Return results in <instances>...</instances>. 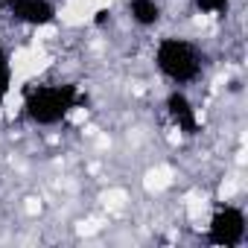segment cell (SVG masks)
Returning <instances> with one entry per match:
<instances>
[{
	"mask_svg": "<svg viewBox=\"0 0 248 248\" xmlns=\"http://www.w3.org/2000/svg\"><path fill=\"white\" fill-rule=\"evenodd\" d=\"M82 105V91L73 82H38L27 88L21 114L35 129H56L73 117V111Z\"/></svg>",
	"mask_w": 248,
	"mask_h": 248,
	"instance_id": "6da1fadb",
	"label": "cell"
},
{
	"mask_svg": "<svg viewBox=\"0 0 248 248\" xmlns=\"http://www.w3.org/2000/svg\"><path fill=\"white\" fill-rule=\"evenodd\" d=\"M152 64L170 88H190L207 70V53L184 35H164L152 50Z\"/></svg>",
	"mask_w": 248,
	"mask_h": 248,
	"instance_id": "7a4b0ae2",
	"label": "cell"
},
{
	"mask_svg": "<svg viewBox=\"0 0 248 248\" xmlns=\"http://www.w3.org/2000/svg\"><path fill=\"white\" fill-rule=\"evenodd\" d=\"M248 239V213L242 204L219 202L207 219L204 242L213 248H242Z\"/></svg>",
	"mask_w": 248,
	"mask_h": 248,
	"instance_id": "3957f363",
	"label": "cell"
},
{
	"mask_svg": "<svg viewBox=\"0 0 248 248\" xmlns=\"http://www.w3.org/2000/svg\"><path fill=\"white\" fill-rule=\"evenodd\" d=\"M164 111H167L170 123H172L181 135H187V138L199 135L202 120H199V108L193 105L187 88H170L167 96H164Z\"/></svg>",
	"mask_w": 248,
	"mask_h": 248,
	"instance_id": "277c9868",
	"label": "cell"
},
{
	"mask_svg": "<svg viewBox=\"0 0 248 248\" xmlns=\"http://www.w3.org/2000/svg\"><path fill=\"white\" fill-rule=\"evenodd\" d=\"M6 15L21 27L44 30L59 21V6L53 0H15V3L6 6Z\"/></svg>",
	"mask_w": 248,
	"mask_h": 248,
	"instance_id": "5b68a950",
	"label": "cell"
},
{
	"mask_svg": "<svg viewBox=\"0 0 248 248\" xmlns=\"http://www.w3.org/2000/svg\"><path fill=\"white\" fill-rule=\"evenodd\" d=\"M129 18L135 27L140 30H155L164 18V9H161V0H129Z\"/></svg>",
	"mask_w": 248,
	"mask_h": 248,
	"instance_id": "8992f818",
	"label": "cell"
},
{
	"mask_svg": "<svg viewBox=\"0 0 248 248\" xmlns=\"http://www.w3.org/2000/svg\"><path fill=\"white\" fill-rule=\"evenodd\" d=\"M12 85H15V64L6 44L0 41V102H6V96L12 93Z\"/></svg>",
	"mask_w": 248,
	"mask_h": 248,
	"instance_id": "52a82bcc",
	"label": "cell"
},
{
	"mask_svg": "<svg viewBox=\"0 0 248 248\" xmlns=\"http://www.w3.org/2000/svg\"><path fill=\"white\" fill-rule=\"evenodd\" d=\"M231 3L233 0H193V9L207 18H225L231 12Z\"/></svg>",
	"mask_w": 248,
	"mask_h": 248,
	"instance_id": "ba28073f",
	"label": "cell"
},
{
	"mask_svg": "<svg viewBox=\"0 0 248 248\" xmlns=\"http://www.w3.org/2000/svg\"><path fill=\"white\" fill-rule=\"evenodd\" d=\"M9 3H15V0H0V6H3V9H6Z\"/></svg>",
	"mask_w": 248,
	"mask_h": 248,
	"instance_id": "9c48e42d",
	"label": "cell"
}]
</instances>
